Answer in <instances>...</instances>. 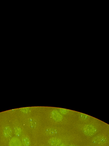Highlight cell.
Masks as SVG:
<instances>
[{
	"label": "cell",
	"mask_w": 109,
	"mask_h": 146,
	"mask_svg": "<svg viewBox=\"0 0 109 146\" xmlns=\"http://www.w3.org/2000/svg\"><path fill=\"white\" fill-rule=\"evenodd\" d=\"M82 131L84 135L88 137H92L98 132L97 128L91 124L84 125L82 127Z\"/></svg>",
	"instance_id": "1"
},
{
	"label": "cell",
	"mask_w": 109,
	"mask_h": 146,
	"mask_svg": "<svg viewBox=\"0 0 109 146\" xmlns=\"http://www.w3.org/2000/svg\"><path fill=\"white\" fill-rule=\"evenodd\" d=\"M92 143L98 146H102L107 142V138L103 135H98L95 137L92 140Z\"/></svg>",
	"instance_id": "2"
},
{
	"label": "cell",
	"mask_w": 109,
	"mask_h": 146,
	"mask_svg": "<svg viewBox=\"0 0 109 146\" xmlns=\"http://www.w3.org/2000/svg\"><path fill=\"white\" fill-rule=\"evenodd\" d=\"M49 114H50V117L52 118V119L56 122H61L64 118L63 115L56 109L51 110Z\"/></svg>",
	"instance_id": "3"
},
{
	"label": "cell",
	"mask_w": 109,
	"mask_h": 146,
	"mask_svg": "<svg viewBox=\"0 0 109 146\" xmlns=\"http://www.w3.org/2000/svg\"><path fill=\"white\" fill-rule=\"evenodd\" d=\"M13 129L10 126L6 125L2 129L3 135L7 138H11L12 135Z\"/></svg>",
	"instance_id": "4"
},
{
	"label": "cell",
	"mask_w": 109,
	"mask_h": 146,
	"mask_svg": "<svg viewBox=\"0 0 109 146\" xmlns=\"http://www.w3.org/2000/svg\"><path fill=\"white\" fill-rule=\"evenodd\" d=\"M49 144L51 146H58L62 143V141L56 137H52L49 139Z\"/></svg>",
	"instance_id": "5"
},
{
	"label": "cell",
	"mask_w": 109,
	"mask_h": 146,
	"mask_svg": "<svg viewBox=\"0 0 109 146\" xmlns=\"http://www.w3.org/2000/svg\"><path fill=\"white\" fill-rule=\"evenodd\" d=\"M9 146H23L21 140L18 137H13L11 138L9 143Z\"/></svg>",
	"instance_id": "6"
},
{
	"label": "cell",
	"mask_w": 109,
	"mask_h": 146,
	"mask_svg": "<svg viewBox=\"0 0 109 146\" xmlns=\"http://www.w3.org/2000/svg\"><path fill=\"white\" fill-rule=\"evenodd\" d=\"M21 141L23 146H30L31 139L28 135H23L21 137Z\"/></svg>",
	"instance_id": "7"
},
{
	"label": "cell",
	"mask_w": 109,
	"mask_h": 146,
	"mask_svg": "<svg viewBox=\"0 0 109 146\" xmlns=\"http://www.w3.org/2000/svg\"><path fill=\"white\" fill-rule=\"evenodd\" d=\"M45 133L49 136L55 135L58 133L57 129L53 127H47L45 130Z\"/></svg>",
	"instance_id": "8"
},
{
	"label": "cell",
	"mask_w": 109,
	"mask_h": 146,
	"mask_svg": "<svg viewBox=\"0 0 109 146\" xmlns=\"http://www.w3.org/2000/svg\"><path fill=\"white\" fill-rule=\"evenodd\" d=\"M13 132L16 137H21L23 135V130L20 127L15 126L13 128Z\"/></svg>",
	"instance_id": "9"
},
{
	"label": "cell",
	"mask_w": 109,
	"mask_h": 146,
	"mask_svg": "<svg viewBox=\"0 0 109 146\" xmlns=\"http://www.w3.org/2000/svg\"><path fill=\"white\" fill-rule=\"evenodd\" d=\"M28 125L31 129H34L37 126V121L34 118H30L28 121Z\"/></svg>",
	"instance_id": "10"
},
{
	"label": "cell",
	"mask_w": 109,
	"mask_h": 146,
	"mask_svg": "<svg viewBox=\"0 0 109 146\" xmlns=\"http://www.w3.org/2000/svg\"><path fill=\"white\" fill-rule=\"evenodd\" d=\"M58 111L61 113L62 115H66L69 113L70 111L68 109L65 108H59L58 109Z\"/></svg>",
	"instance_id": "11"
},
{
	"label": "cell",
	"mask_w": 109,
	"mask_h": 146,
	"mask_svg": "<svg viewBox=\"0 0 109 146\" xmlns=\"http://www.w3.org/2000/svg\"><path fill=\"white\" fill-rule=\"evenodd\" d=\"M19 110L21 112L24 113H28L31 112L30 108H20Z\"/></svg>",
	"instance_id": "12"
},
{
	"label": "cell",
	"mask_w": 109,
	"mask_h": 146,
	"mask_svg": "<svg viewBox=\"0 0 109 146\" xmlns=\"http://www.w3.org/2000/svg\"><path fill=\"white\" fill-rule=\"evenodd\" d=\"M79 117L80 119L83 120H88L89 118V117L88 115L83 113H80L79 114Z\"/></svg>",
	"instance_id": "13"
},
{
	"label": "cell",
	"mask_w": 109,
	"mask_h": 146,
	"mask_svg": "<svg viewBox=\"0 0 109 146\" xmlns=\"http://www.w3.org/2000/svg\"><path fill=\"white\" fill-rule=\"evenodd\" d=\"M66 146V144H62V143H61V144H60V145L59 146Z\"/></svg>",
	"instance_id": "14"
},
{
	"label": "cell",
	"mask_w": 109,
	"mask_h": 146,
	"mask_svg": "<svg viewBox=\"0 0 109 146\" xmlns=\"http://www.w3.org/2000/svg\"><path fill=\"white\" fill-rule=\"evenodd\" d=\"M69 146H77V145H74V144H71Z\"/></svg>",
	"instance_id": "15"
},
{
	"label": "cell",
	"mask_w": 109,
	"mask_h": 146,
	"mask_svg": "<svg viewBox=\"0 0 109 146\" xmlns=\"http://www.w3.org/2000/svg\"><path fill=\"white\" fill-rule=\"evenodd\" d=\"M41 146H47V145H41Z\"/></svg>",
	"instance_id": "16"
}]
</instances>
